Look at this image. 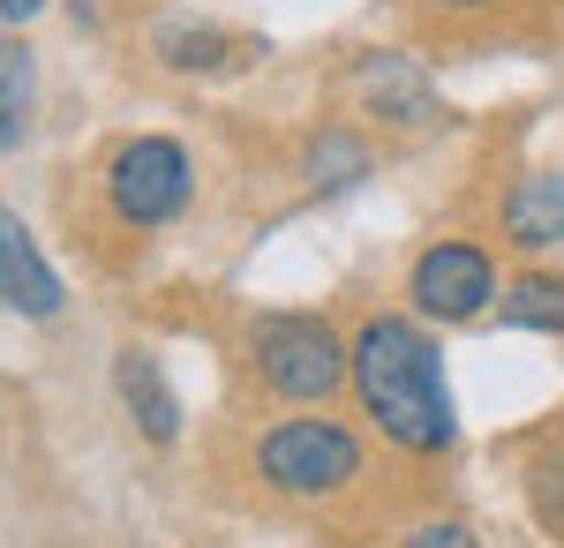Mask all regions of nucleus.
Returning <instances> with one entry per match:
<instances>
[{
    "instance_id": "3",
    "label": "nucleus",
    "mask_w": 564,
    "mask_h": 548,
    "mask_svg": "<svg viewBox=\"0 0 564 548\" xmlns=\"http://www.w3.org/2000/svg\"><path fill=\"white\" fill-rule=\"evenodd\" d=\"M257 465L263 481L279 489V496H302V504H324V496H339L347 481H361V436L339 421H279L271 436L257 443Z\"/></svg>"
},
{
    "instance_id": "12",
    "label": "nucleus",
    "mask_w": 564,
    "mask_h": 548,
    "mask_svg": "<svg viewBox=\"0 0 564 548\" xmlns=\"http://www.w3.org/2000/svg\"><path fill=\"white\" fill-rule=\"evenodd\" d=\"M361 166H369V158H361L354 135H324V143L308 151V180H316V188H347V180H361Z\"/></svg>"
},
{
    "instance_id": "10",
    "label": "nucleus",
    "mask_w": 564,
    "mask_h": 548,
    "mask_svg": "<svg viewBox=\"0 0 564 548\" xmlns=\"http://www.w3.org/2000/svg\"><path fill=\"white\" fill-rule=\"evenodd\" d=\"M31 98H39V68H31V53H23L15 39H0V151L23 143V128H31Z\"/></svg>"
},
{
    "instance_id": "6",
    "label": "nucleus",
    "mask_w": 564,
    "mask_h": 548,
    "mask_svg": "<svg viewBox=\"0 0 564 548\" xmlns=\"http://www.w3.org/2000/svg\"><path fill=\"white\" fill-rule=\"evenodd\" d=\"M361 106L391 128H430L436 121V84L414 61H399V53H369L361 61Z\"/></svg>"
},
{
    "instance_id": "9",
    "label": "nucleus",
    "mask_w": 564,
    "mask_h": 548,
    "mask_svg": "<svg viewBox=\"0 0 564 548\" xmlns=\"http://www.w3.org/2000/svg\"><path fill=\"white\" fill-rule=\"evenodd\" d=\"M505 241L527 255L557 249L564 241V173H527L520 188L505 196Z\"/></svg>"
},
{
    "instance_id": "16",
    "label": "nucleus",
    "mask_w": 564,
    "mask_h": 548,
    "mask_svg": "<svg viewBox=\"0 0 564 548\" xmlns=\"http://www.w3.org/2000/svg\"><path fill=\"white\" fill-rule=\"evenodd\" d=\"M444 8H489V0H444Z\"/></svg>"
},
{
    "instance_id": "14",
    "label": "nucleus",
    "mask_w": 564,
    "mask_h": 548,
    "mask_svg": "<svg viewBox=\"0 0 564 548\" xmlns=\"http://www.w3.org/2000/svg\"><path fill=\"white\" fill-rule=\"evenodd\" d=\"M406 548H481V541L459 526V518H430V526H414V534H406Z\"/></svg>"
},
{
    "instance_id": "8",
    "label": "nucleus",
    "mask_w": 564,
    "mask_h": 548,
    "mask_svg": "<svg viewBox=\"0 0 564 548\" xmlns=\"http://www.w3.org/2000/svg\"><path fill=\"white\" fill-rule=\"evenodd\" d=\"M113 383H121V406L135 414V428H143L151 443H174L181 436V398H174V383L159 376V361H151L143 346H129V353L113 361Z\"/></svg>"
},
{
    "instance_id": "5",
    "label": "nucleus",
    "mask_w": 564,
    "mask_h": 548,
    "mask_svg": "<svg viewBox=\"0 0 564 548\" xmlns=\"http://www.w3.org/2000/svg\"><path fill=\"white\" fill-rule=\"evenodd\" d=\"M406 300H414L430 324H475L481 308L497 300V263H489V249H475V241H436V249L414 255Z\"/></svg>"
},
{
    "instance_id": "15",
    "label": "nucleus",
    "mask_w": 564,
    "mask_h": 548,
    "mask_svg": "<svg viewBox=\"0 0 564 548\" xmlns=\"http://www.w3.org/2000/svg\"><path fill=\"white\" fill-rule=\"evenodd\" d=\"M39 8H45V0H0V23H31Z\"/></svg>"
},
{
    "instance_id": "11",
    "label": "nucleus",
    "mask_w": 564,
    "mask_h": 548,
    "mask_svg": "<svg viewBox=\"0 0 564 548\" xmlns=\"http://www.w3.org/2000/svg\"><path fill=\"white\" fill-rule=\"evenodd\" d=\"M497 316L520 324V331H564V278H550V271L520 278L512 294L497 300Z\"/></svg>"
},
{
    "instance_id": "4",
    "label": "nucleus",
    "mask_w": 564,
    "mask_h": 548,
    "mask_svg": "<svg viewBox=\"0 0 564 548\" xmlns=\"http://www.w3.org/2000/svg\"><path fill=\"white\" fill-rule=\"evenodd\" d=\"M106 196H113V211L129 218V226H166V218L188 211V158H181V143L166 135H135L113 151V166H106Z\"/></svg>"
},
{
    "instance_id": "2",
    "label": "nucleus",
    "mask_w": 564,
    "mask_h": 548,
    "mask_svg": "<svg viewBox=\"0 0 564 548\" xmlns=\"http://www.w3.org/2000/svg\"><path fill=\"white\" fill-rule=\"evenodd\" d=\"M249 361L294 406H324L339 383H354V346H339V331L324 316H257L249 324Z\"/></svg>"
},
{
    "instance_id": "1",
    "label": "nucleus",
    "mask_w": 564,
    "mask_h": 548,
    "mask_svg": "<svg viewBox=\"0 0 564 548\" xmlns=\"http://www.w3.org/2000/svg\"><path fill=\"white\" fill-rule=\"evenodd\" d=\"M354 391H361V414L384 428L399 451L430 459V451L452 443V398H444L436 346L406 316H369L354 331Z\"/></svg>"
},
{
    "instance_id": "13",
    "label": "nucleus",
    "mask_w": 564,
    "mask_h": 548,
    "mask_svg": "<svg viewBox=\"0 0 564 548\" xmlns=\"http://www.w3.org/2000/svg\"><path fill=\"white\" fill-rule=\"evenodd\" d=\"M226 53H234V39H218V31H166L174 68H226Z\"/></svg>"
},
{
    "instance_id": "7",
    "label": "nucleus",
    "mask_w": 564,
    "mask_h": 548,
    "mask_svg": "<svg viewBox=\"0 0 564 548\" xmlns=\"http://www.w3.org/2000/svg\"><path fill=\"white\" fill-rule=\"evenodd\" d=\"M0 300L8 308H23V316H61V278L45 271V255H39V241L15 226V218L0 211Z\"/></svg>"
}]
</instances>
